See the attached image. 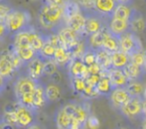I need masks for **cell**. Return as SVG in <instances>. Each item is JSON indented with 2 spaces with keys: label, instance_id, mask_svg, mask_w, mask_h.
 <instances>
[{
  "label": "cell",
  "instance_id": "obj_1",
  "mask_svg": "<svg viewBox=\"0 0 146 129\" xmlns=\"http://www.w3.org/2000/svg\"><path fill=\"white\" fill-rule=\"evenodd\" d=\"M39 23L44 29L52 33H58L67 26L63 5L45 2L39 11Z\"/></svg>",
  "mask_w": 146,
  "mask_h": 129
},
{
  "label": "cell",
  "instance_id": "obj_2",
  "mask_svg": "<svg viewBox=\"0 0 146 129\" xmlns=\"http://www.w3.org/2000/svg\"><path fill=\"white\" fill-rule=\"evenodd\" d=\"M10 34H17L19 32L30 29L31 15L28 11L20 8H13L5 20Z\"/></svg>",
  "mask_w": 146,
  "mask_h": 129
},
{
  "label": "cell",
  "instance_id": "obj_3",
  "mask_svg": "<svg viewBox=\"0 0 146 129\" xmlns=\"http://www.w3.org/2000/svg\"><path fill=\"white\" fill-rule=\"evenodd\" d=\"M36 111L16 102L14 108V127L26 129L36 121Z\"/></svg>",
  "mask_w": 146,
  "mask_h": 129
},
{
  "label": "cell",
  "instance_id": "obj_4",
  "mask_svg": "<svg viewBox=\"0 0 146 129\" xmlns=\"http://www.w3.org/2000/svg\"><path fill=\"white\" fill-rule=\"evenodd\" d=\"M119 43H120V51L129 55L130 57L143 51L140 39L136 33L132 31L125 33L121 37H119Z\"/></svg>",
  "mask_w": 146,
  "mask_h": 129
},
{
  "label": "cell",
  "instance_id": "obj_5",
  "mask_svg": "<svg viewBox=\"0 0 146 129\" xmlns=\"http://www.w3.org/2000/svg\"><path fill=\"white\" fill-rule=\"evenodd\" d=\"M86 16V25H85V35L86 37L90 35L96 34L106 28H108L110 22L106 21L104 18H102L100 15H98L96 11L87 12L84 13Z\"/></svg>",
  "mask_w": 146,
  "mask_h": 129
},
{
  "label": "cell",
  "instance_id": "obj_6",
  "mask_svg": "<svg viewBox=\"0 0 146 129\" xmlns=\"http://www.w3.org/2000/svg\"><path fill=\"white\" fill-rule=\"evenodd\" d=\"M143 107H144V98L131 97V99L119 109L121 115L128 119L143 118Z\"/></svg>",
  "mask_w": 146,
  "mask_h": 129
},
{
  "label": "cell",
  "instance_id": "obj_7",
  "mask_svg": "<svg viewBox=\"0 0 146 129\" xmlns=\"http://www.w3.org/2000/svg\"><path fill=\"white\" fill-rule=\"evenodd\" d=\"M75 103H67L60 107L55 115V122L58 129H70L73 122Z\"/></svg>",
  "mask_w": 146,
  "mask_h": 129
},
{
  "label": "cell",
  "instance_id": "obj_8",
  "mask_svg": "<svg viewBox=\"0 0 146 129\" xmlns=\"http://www.w3.org/2000/svg\"><path fill=\"white\" fill-rule=\"evenodd\" d=\"M39 81H34L30 77H19L13 85L14 95H15L16 99H19L21 97L29 93H34L35 89L37 87Z\"/></svg>",
  "mask_w": 146,
  "mask_h": 129
},
{
  "label": "cell",
  "instance_id": "obj_9",
  "mask_svg": "<svg viewBox=\"0 0 146 129\" xmlns=\"http://www.w3.org/2000/svg\"><path fill=\"white\" fill-rule=\"evenodd\" d=\"M57 34L60 37L62 46L65 47L69 51L72 50L75 46H77L82 41V38H83V35L75 32L71 28L68 27V26H65L64 28H62Z\"/></svg>",
  "mask_w": 146,
  "mask_h": 129
},
{
  "label": "cell",
  "instance_id": "obj_10",
  "mask_svg": "<svg viewBox=\"0 0 146 129\" xmlns=\"http://www.w3.org/2000/svg\"><path fill=\"white\" fill-rule=\"evenodd\" d=\"M17 71L13 60H12L11 51H5L0 54V77L9 81L14 77V73Z\"/></svg>",
  "mask_w": 146,
  "mask_h": 129
},
{
  "label": "cell",
  "instance_id": "obj_11",
  "mask_svg": "<svg viewBox=\"0 0 146 129\" xmlns=\"http://www.w3.org/2000/svg\"><path fill=\"white\" fill-rule=\"evenodd\" d=\"M117 4L116 0H94V11L110 22L113 17Z\"/></svg>",
  "mask_w": 146,
  "mask_h": 129
},
{
  "label": "cell",
  "instance_id": "obj_12",
  "mask_svg": "<svg viewBox=\"0 0 146 129\" xmlns=\"http://www.w3.org/2000/svg\"><path fill=\"white\" fill-rule=\"evenodd\" d=\"M131 97H132L128 93L126 87H118L111 91V93L108 97V99H110V103L112 108L119 111V109L122 106H124L131 99Z\"/></svg>",
  "mask_w": 146,
  "mask_h": 129
},
{
  "label": "cell",
  "instance_id": "obj_13",
  "mask_svg": "<svg viewBox=\"0 0 146 129\" xmlns=\"http://www.w3.org/2000/svg\"><path fill=\"white\" fill-rule=\"evenodd\" d=\"M44 65L45 60L38 54L27 64V75L34 81H40L41 77L44 75Z\"/></svg>",
  "mask_w": 146,
  "mask_h": 129
},
{
  "label": "cell",
  "instance_id": "obj_14",
  "mask_svg": "<svg viewBox=\"0 0 146 129\" xmlns=\"http://www.w3.org/2000/svg\"><path fill=\"white\" fill-rule=\"evenodd\" d=\"M69 69V75L71 79L73 77H82L86 79L88 75V65L83 62L81 58H73L68 65Z\"/></svg>",
  "mask_w": 146,
  "mask_h": 129
},
{
  "label": "cell",
  "instance_id": "obj_15",
  "mask_svg": "<svg viewBox=\"0 0 146 129\" xmlns=\"http://www.w3.org/2000/svg\"><path fill=\"white\" fill-rule=\"evenodd\" d=\"M108 29L111 34H113L116 37H121L125 33L131 31L130 28V22L126 20L117 19V18L112 17L108 23Z\"/></svg>",
  "mask_w": 146,
  "mask_h": 129
},
{
  "label": "cell",
  "instance_id": "obj_16",
  "mask_svg": "<svg viewBox=\"0 0 146 129\" xmlns=\"http://www.w3.org/2000/svg\"><path fill=\"white\" fill-rule=\"evenodd\" d=\"M47 103H49V102L46 97L45 85L39 81L36 89L33 93V110L37 112L38 110L44 108Z\"/></svg>",
  "mask_w": 146,
  "mask_h": 129
},
{
  "label": "cell",
  "instance_id": "obj_17",
  "mask_svg": "<svg viewBox=\"0 0 146 129\" xmlns=\"http://www.w3.org/2000/svg\"><path fill=\"white\" fill-rule=\"evenodd\" d=\"M108 77L111 81L112 87L118 89V87H126L129 83V79L126 77L123 69H111L108 71Z\"/></svg>",
  "mask_w": 146,
  "mask_h": 129
},
{
  "label": "cell",
  "instance_id": "obj_18",
  "mask_svg": "<svg viewBox=\"0 0 146 129\" xmlns=\"http://www.w3.org/2000/svg\"><path fill=\"white\" fill-rule=\"evenodd\" d=\"M67 26L74 30L75 32L79 33L81 35H85V25H86V16L83 12L75 14L72 17H70L66 22Z\"/></svg>",
  "mask_w": 146,
  "mask_h": 129
},
{
  "label": "cell",
  "instance_id": "obj_19",
  "mask_svg": "<svg viewBox=\"0 0 146 129\" xmlns=\"http://www.w3.org/2000/svg\"><path fill=\"white\" fill-rule=\"evenodd\" d=\"M106 29L98 33H96V34L87 36V38H86V40H85L87 49H90V50H92V51H94V52H96V51L104 48V31H106Z\"/></svg>",
  "mask_w": 146,
  "mask_h": 129
},
{
  "label": "cell",
  "instance_id": "obj_20",
  "mask_svg": "<svg viewBox=\"0 0 146 129\" xmlns=\"http://www.w3.org/2000/svg\"><path fill=\"white\" fill-rule=\"evenodd\" d=\"M11 50L21 59V61L25 65H27L30 61H32L38 53L34 50L31 46H22V47H14L12 45Z\"/></svg>",
  "mask_w": 146,
  "mask_h": 129
},
{
  "label": "cell",
  "instance_id": "obj_21",
  "mask_svg": "<svg viewBox=\"0 0 146 129\" xmlns=\"http://www.w3.org/2000/svg\"><path fill=\"white\" fill-rule=\"evenodd\" d=\"M96 89L100 95H104V97H110L111 91H113V87H112L111 81H110V77H108V71H104L102 77H100V81L96 85Z\"/></svg>",
  "mask_w": 146,
  "mask_h": 129
},
{
  "label": "cell",
  "instance_id": "obj_22",
  "mask_svg": "<svg viewBox=\"0 0 146 129\" xmlns=\"http://www.w3.org/2000/svg\"><path fill=\"white\" fill-rule=\"evenodd\" d=\"M110 53H114L117 51H120V43H119V38L111 34L108 29L106 28L104 31V48Z\"/></svg>",
  "mask_w": 146,
  "mask_h": 129
},
{
  "label": "cell",
  "instance_id": "obj_23",
  "mask_svg": "<svg viewBox=\"0 0 146 129\" xmlns=\"http://www.w3.org/2000/svg\"><path fill=\"white\" fill-rule=\"evenodd\" d=\"M136 11L134 7H132L131 4H122L118 3L114 11L113 17L117 19H122L126 20V21L130 22V19L132 18L134 12Z\"/></svg>",
  "mask_w": 146,
  "mask_h": 129
},
{
  "label": "cell",
  "instance_id": "obj_24",
  "mask_svg": "<svg viewBox=\"0 0 146 129\" xmlns=\"http://www.w3.org/2000/svg\"><path fill=\"white\" fill-rule=\"evenodd\" d=\"M123 71L126 75V77L129 79V81H141L143 77V75H145L144 67H140L133 64L132 62H130L126 67L123 69Z\"/></svg>",
  "mask_w": 146,
  "mask_h": 129
},
{
  "label": "cell",
  "instance_id": "obj_25",
  "mask_svg": "<svg viewBox=\"0 0 146 129\" xmlns=\"http://www.w3.org/2000/svg\"><path fill=\"white\" fill-rule=\"evenodd\" d=\"M90 109L84 103H75V111H74L73 118L77 120L82 125L86 126L88 124V119L90 117Z\"/></svg>",
  "mask_w": 146,
  "mask_h": 129
},
{
  "label": "cell",
  "instance_id": "obj_26",
  "mask_svg": "<svg viewBox=\"0 0 146 129\" xmlns=\"http://www.w3.org/2000/svg\"><path fill=\"white\" fill-rule=\"evenodd\" d=\"M130 28L131 31L136 34L142 33L146 30V19L143 14L137 9L133 14L132 18L130 19Z\"/></svg>",
  "mask_w": 146,
  "mask_h": 129
},
{
  "label": "cell",
  "instance_id": "obj_27",
  "mask_svg": "<svg viewBox=\"0 0 146 129\" xmlns=\"http://www.w3.org/2000/svg\"><path fill=\"white\" fill-rule=\"evenodd\" d=\"M131 62L130 56L125 54L122 51H117L111 54V65L112 69H123Z\"/></svg>",
  "mask_w": 146,
  "mask_h": 129
},
{
  "label": "cell",
  "instance_id": "obj_28",
  "mask_svg": "<svg viewBox=\"0 0 146 129\" xmlns=\"http://www.w3.org/2000/svg\"><path fill=\"white\" fill-rule=\"evenodd\" d=\"M72 59H73L72 53L68 49H66L63 46L57 48L56 53H55L54 61L59 67H68L70 62L72 61Z\"/></svg>",
  "mask_w": 146,
  "mask_h": 129
},
{
  "label": "cell",
  "instance_id": "obj_29",
  "mask_svg": "<svg viewBox=\"0 0 146 129\" xmlns=\"http://www.w3.org/2000/svg\"><path fill=\"white\" fill-rule=\"evenodd\" d=\"M96 63L102 67L104 71H110L112 69L111 65V53L104 49L96 51Z\"/></svg>",
  "mask_w": 146,
  "mask_h": 129
},
{
  "label": "cell",
  "instance_id": "obj_30",
  "mask_svg": "<svg viewBox=\"0 0 146 129\" xmlns=\"http://www.w3.org/2000/svg\"><path fill=\"white\" fill-rule=\"evenodd\" d=\"M29 40L30 45L35 51L39 54L41 49L43 48L45 42H46V36H43L40 33L36 32L35 30L30 29L29 30Z\"/></svg>",
  "mask_w": 146,
  "mask_h": 129
},
{
  "label": "cell",
  "instance_id": "obj_31",
  "mask_svg": "<svg viewBox=\"0 0 146 129\" xmlns=\"http://www.w3.org/2000/svg\"><path fill=\"white\" fill-rule=\"evenodd\" d=\"M45 91H46V97L48 99V102H55L62 97V91L61 89L57 83H49L45 87Z\"/></svg>",
  "mask_w": 146,
  "mask_h": 129
},
{
  "label": "cell",
  "instance_id": "obj_32",
  "mask_svg": "<svg viewBox=\"0 0 146 129\" xmlns=\"http://www.w3.org/2000/svg\"><path fill=\"white\" fill-rule=\"evenodd\" d=\"M145 87L141 81H131L127 85L126 89L132 97H143Z\"/></svg>",
  "mask_w": 146,
  "mask_h": 129
},
{
  "label": "cell",
  "instance_id": "obj_33",
  "mask_svg": "<svg viewBox=\"0 0 146 129\" xmlns=\"http://www.w3.org/2000/svg\"><path fill=\"white\" fill-rule=\"evenodd\" d=\"M63 7H64V14H65L66 22H67V20L70 17H72L73 15H75V14L82 11L81 8L78 6V4L75 3L73 0H65V2L63 4Z\"/></svg>",
  "mask_w": 146,
  "mask_h": 129
},
{
  "label": "cell",
  "instance_id": "obj_34",
  "mask_svg": "<svg viewBox=\"0 0 146 129\" xmlns=\"http://www.w3.org/2000/svg\"><path fill=\"white\" fill-rule=\"evenodd\" d=\"M57 48L55 46H53L50 42L46 40L45 42L44 46L43 48L41 49V51L39 52V56L42 57L45 61H48V60H54V57H55V53H56Z\"/></svg>",
  "mask_w": 146,
  "mask_h": 129
},
{
  "label": "cell",
  "instance_id": "obj_35",
  "mask_svg": "<svg viewBox=\"0 0 146 129\" xmlns=\"http://www.w3.org/2000/svg\"><path fill=\"white\" fill-rule=\"evenodd\" d=\"M29 30L19 32V33H17V34L14 35V40H13L14 47L31 46L30 40H29Z\"/></svg>",
  "mask_w": 146,
  "mask_h": 129
},
{
  "label": "cell",
  "instance_id": "obj_36",
  "mask_svg": "<svg viewBox=\"0 0 146 129\" xmlns=\"http://www.w3.org/2000/svg\"><path fill=\"white\" fill-rule=\"evenodd\" d=\"M72 87H73L74 91L78 95H83L84 91L87 87V81L86 79H82V77H73L71 79Z\"/></svg>",
  "mask_w": 146,
  "mask_h": 129
},
{
  "label": "cell",
  "instance_id": "obj_37",
  "mask_svg": "<svg viewBox=\"0 0 146 129\" xmlns=\"http://www.w3.org/2000/svg\"><path fill=\"white\" fill-rule=\"evenodd\" d=\"M81 8L83 13L94 11V0H73Z\"/></svg>",
  "mask_w": 146,
  "mask_h": 129
},
{
  "label": "cell",
  "instance_id": "obj_38",
  "mask_svg": "<svg viewBox=\"0 0 146 129\" xmlns=\"http://www.w3.org/2000/svg\"><path fill=\"white\" fill-rule=\"evenodd\" d=\"M81 59L83 60V62L88 65V67H90V65L96 64V52H94V51H92V50H90V49H87Z\"/></svg>",
  "mask_w": 146,
  "mask_h": 129
},
{
  "label": "cell",
  "instance_id": "obj_39",
  "mask_svg": "<svg viewBox=\"0 0 146 129\" xmlns=\"http://www.w3.org/2000/svg\"><path fill=\"white\" fill-rule=\"evenodd\" d=\"M58 67H59V65L55 63L54 60L45 61L44 75H49V77H51L52 75H54L55 73L58 71Z\"/></svg>",
  "mask_w": 146,
  "mask_h": 129
},
{
  "label": "cell",
  "instance_id": "obj_40",
  "mask_svg": "<svg viewBox=\"0 0 146 129\" xmlns=\"http://www.w3.org/2000/svg\"><path fill=\"white\" fill-rule=\"evenodd\" d=\"M130 59H131V62H132L133 64L144 67L145 62H146V57H145V52H144V51L132 55V56L130 57Z\"/></svg>",
  "mask_w": 146,
  "mask_h": 129
},
{
  "label": "cell",
  "instance_id": "obj_41",
  "mask_svg": "<svg viewBox=\"0 0 146 129\" xmlns=\"http://www.w3.org/2000/svg\"><path fill=\"white\" fill-rule=\"evenodd\" d=\"M13 8L11 6L7 5L6 3H0V20L1 21H5L6 18L8 17V15L10 14L11 10Z\"/></svg>",
  "mask_w": 146,
  "mask_h": 129
},
{
  "label": "cell",
  "instance_id": "obj_42",
  "mask_svg": "<svg viewBox=\"0 0 146 129\" xmlns=\"http://www.w3.org/2000/svg\"><path fill=\"white\" fill-rule=\"evenodd\" d=\"M9 34H10V32H9V30H8L7 25H6V22L0 20V42L3 41Z\"/></svg>",
  "mask_w": 146,
  "mask_h": 129
},
{
  "label": "cell",
  "instance_id": "obj_43",
  "mask_svg": "<svg viewBox=\"0 0 146 129\" xmlns=\"http://www.w3.org/2000/svg\"><path fill=\"white\" fill-rule=\"evenodd\" d=\"M88 125L90 126V128H96L100 125V121H98V119L96 116L90 115V117H88Z\"/></svg>",
  "mask_w": 146,
  "mask_h": 129
},
{
  "label": "cell",
  "instance_id": "obj_44",
  "mask_svg": "<svg viewBox=\"0 0 146 129\" xmlns=\"http://www.w3.org/2000/svg\"><path fill=\"white\" fill-rule=\"evenodd\" d=\"M7 81L5 79H3L2 77H0V93H2V91L5 89L6 87V85H7Z\"/></svg>",
  "mask_w": 146,
  "mask_h": 129
},
{
  "label": "cell",
  "instance_id": "obj_45",
  "mask_svg": "<svg viewBox=\"0 0 146 129\" xmlns=\"http://www.w3.org/2000/svg\"><path fill=\"white\" fill-rule=\"evenodd\" d=\"M26 129H41V126L38 122H35V123H33L32 125H30L29 127H27Z\"/></svg>",
  "mask_w": 146,
  "mask_h": 129
},
{
  "label": "cell",
  "instance_id": "obj_46",
  "mask_svg": "<svg viewBox=\"0 0 146 129\" xmlns=\"http://www.w3.org/2000/svg\"><path fill=\"white\" fill-rule=\"evenodd\" d=\"M118 3H122V4H132L134 0H116Z\"/></svg>",
  "mask_w": 146,
  "mask_h": 129
},
{
  "label": "cell",
  "instance_id": "obj_47",
  "mask_svg": "<svg viewBox=\"0 0 146 129\" xmlns=\"http://www.w3.org/2000/svg\"><path fill=\"white\" fill-rule=\"evenodd\" d=\"M146 118V100H144V107H143V118L142 119H144Z\"/></svg>",
  "mask_w": 146,
  "mask_h": 129
},
{
  "label": "cell",
  "instance_id": "obj_48",
  "mask_svg": "<svg viewBox=\"0 0 146 129\" xmlns=\"http://www.w3.org/2000/svg\"><path fill=\"white\" fill-rule=\"evenodd\" d=\"M0 129H5L4 128V121L2 119V117L0 116Z\"/></svg>",
  "mask_w": 146,
  "mask_h": 129
},
{
  "label": "cell",
  "instance_id": "obj_49",
  "mask_svg": "<svg viewBox=\"0 0 146 129\" xmlns=\"http://www.w3.org/2000/svg\"><path fill=\"white\" fill-rule=\"evenodd\" d=\"M142 129H146V118L142 119Z\"/></svg>",
  "mask_w": 146,
  "mask_h": 129
},
{
  "label": "cell",
  "instance_id": "obj_50",
  "mask_svg": "<svg viewBox=\"0 0 146 129\" xmlns=\"http://www.w3.org/2000/svg\"><path fill=\"white\" fill-rule=\"evenodd\" d=\"M143 98H144V100H146V87H145L144 93H143Z\"/></svg>",
  "mask_w": 146,
  "mask_h": 129
},
{
  "label": "cell",
  "instance_id": "obj_51",
  "mask_svg": "<svg viewBox=\"0 0 146 129\" xmlns=\"http://www.w3.org/2000/svg\"><path fill=\"white\" fill-rule=\"evenodd\" d=\"M145 57H146V51H145ZM144 71H145V73H146V62H145V65H144Z\"/></svg>",
  "mask_w": 146,
  "mask_h": 129
},
{
  "label": "cell",
  "instance_id": "obj_52",
  "mask_svg": "<svg viewBox=\"0 0 146 129\" xmlns=\"http://www.w3.org/2000/svg\"><path fill=\"white\" fill-rule=\"evenodd\" d=\"M4 1H5V0H0V3H3Z\"/></svg>",
  "mask_w": 146,
  "mask_h": 129
},
{
  "label": "cell",
  "instance_id": "obj_53",
  "mask_svg": "<svg viewBox=\"0 0 146 129\" xmlns=\"http://www.w3.org/2000/svg\"><path fill=\"white\" fill-rule=\"evenodd\" d=\"M116 129H127V128H124V127H121V128H116Z\"/></svg>",
  "mask_w": 146,
  "mask_h": 129
},
{
  "label": "cell",
  "instance_id": "obj_54",
  "mask_svg": "<svg viewBox=\"0 0 146 129\" xmlns=\"http://www.w3.org/2000/svg\"><path fill=\"white\" fill-rule=\"evenodd\" d=\"M1 93H0V95H1Z\"/></svg>",
  "mask_w": 146,
  "mask_h": 129
}]
</instances>
